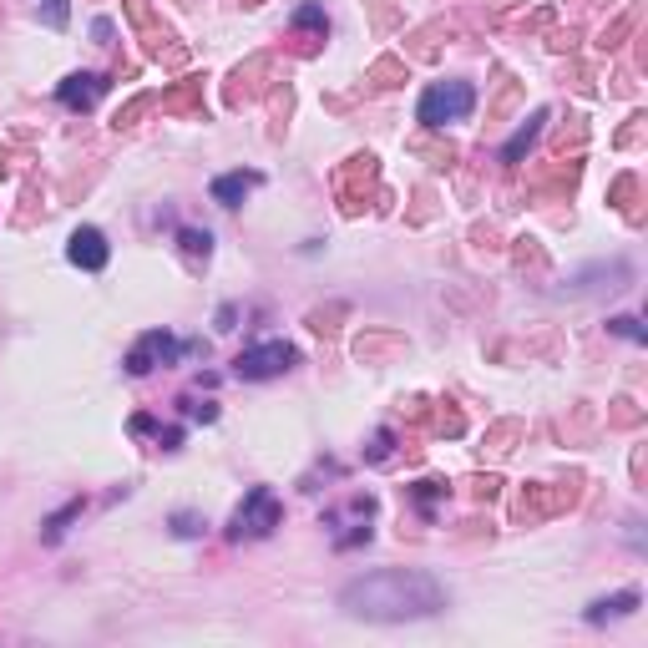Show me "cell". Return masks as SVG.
<instances>
[{"label":"cell","instance_id":"6da1fadb","mask_svg":"<svg viewBox=\"0 0 648 648\" xmlns=\"http://www.w3.org/2000/svg\"><path fill=\"white\" fill-rule=\"evenodd\" d=\"M340 608L365 623H411V618L441 613L446 588L431 573H416V567H385V573H365V578L345 583Z\"/></svg>","mask_w":648,"mask_h":648},{"label":"cell","instance_id":"7a4b0ae2","mask_svg":"<svg viewBox=\"0 0 648 648\" xmlns=\"http://www.w3.org/2000/svg\"><path fill=\"white\" fill-rule=\"evenodd\" d=\"M471 107H476V92L466 87V81H446V87H431L421 97V122L426 127H446V122L466 117Z\"/></svg>","mask_w":648,"mask_h":648},{"label":"cell","instance_id":"3957f363","mask_svg":"<svg viewBox=\"0 0 648 648\" xmlns=\"http://www.w3.org/2000/svg\"><path fill=\"white\" fill-rule=\"evenodd\" d=\"M294 360H299V350H294V345H284V340H269V345L243 350V355L233 360V370H238L243 380H274V375H284Z\"/></svg>","mask_w":648,"mask_h":648},{"label":"cell","instance_id":"277c9868","mask_svg":"<svg viewBox=\"0 0 648 648\" xmlns=\"http://www.w3.org/2000/svg\"><path fill=\"white\" fill-rule=\"evenodd\" d=\"M279 527V502H274V492H264V486H254L249 492V502H243L238 512H233V527H228V537H269Z\"/></svg>","mask_w":648,"mask_h":648},{"label":"cell","instance_id":"5b68a950","mask_svg":"<svg viewBox=\"0 0 648 648\" xmlns=\"http://www.w3.org/2000/svg\"><path fill=\"white\" fill-rule=\"evenodd\" d=\"M66 259L76 264V269H107V259H112V249H107V233L102 228H76L71 233V243H66Z\"/></svg>","mask_w":648,"mask_h":648},{"label":"cell","instance_id":"8992f818","mask_svg":"<svg viewBox=\"0 0 648 648\" xmlns=\"http://www.w3.org/2000/svg\"><path fill=\"white\" fill-rule=\"evenodd\" d=\"M178 355H183V345H178L173 335L152 330V335H142V345L127 355V370H132V375H147L152 365H168V360H178Z\"/></svg>","mask_w":648,"mask_h":648},{"label":"cell","instance_id":"52a82bcc","mask_svg":"<svg viewBox=\"0 0 648 648\" xmlns=\"http://www.w3.org/2000/svg\"><path fill=\"white\" fill-rule=\"evenodd\" d=\"M102 92H107V81H102V76H92V71H87V76H66L61 87H56V97H61L66 107H81V112L97 107V102H102Z\"/></svg>","mask_w":648,"mask_h":648},{"label":"cell","instance_id":"ba28073f","mask_svg":"<svg viewBox=\"0 0 648 648\" xmlns=\"http://www.w3.org/2000/svg\"><path fill=\"white\" fill-rule=\"evenodd\" d=\"M259 183H264L259 173H228V178H218V183H213V198H218L223 208H233V203H243V193L259 188Z\"/></svg>","mask_w":648,"mask_h":648},{"label":"cell","instance_id":"9c48e42d","mask_svg":"<svg viewBox=\"0 0 648 648\" xmlns=\"http://www.w3.org/2000/svg\"><path fill=\"white\" fill-rule=\"evenodd\" d=\"M638 608V593L628 588V593H618V598H603V603H593L588 608V623H603V618H623V613H633Z\"/></svg>","mask_w":648,"mask_h":648},{"label":"cell","instance_id":"30bf717a","mask_svg":"<svg viewBox=\"0 0 648 648\" xmlns=\"http://www.w3.org/2000/svg\"><path fill=\"white\" fill-rule=\"evenodd\" d=\"M542 122H547V112H532V122H527V127H522V132H517V137L507 142V147H502V162H517V157H522V152H527V147L537 142Z\"/></svg>","mask_w":648,"mask_h":648},{"label":"cell","instance_id":"8fae6325","mask_svg":"<svg viewBox=\"0 0 648 648\" xmlns=\"http://www.w3.org/2000/svg\"><path fill=\"white\" fill-rule=\"evenodd\" d=\"M76 512H81V502H66V507H61V512H56V517H51V522H46V542H56V537H61V532H66V522H71V517H76Z\"/></svg>","mask_w":648,"mask_h":648},{"label":"cell","instance_id":"7c38bea8","mask_svg":"<svg viewBox=\"0 0 648 648\" xmlns=\"http://www.w3.org/2000/svg\"><path fill=\"white\" fill-rule=\"evenodd\" d=\"M183 249H188L193 259H198V254L208 259V249H213V238H208V233H198V228H183Z\"/></svg>","mask_w":648,"mask_h":648},{"label":"cell","instance_id":"4fadbf2b","mask_svg":"<svg viewBox=\"0 0 648 648\" xmlns=\"http://www.w3.org/2000/svg\"><path fill=\"white\" fill-rule=\"evenodd\" d=\"M613 330H618L623 340H638V345H643V330H638V319H628V314H618V319H613Z\"/></svg>","mask_w":648,"mask_h":648},{"label":"cell","instance_id":"5bb4252c","mask_svg":"<svg viewBox=\"0 0 648 648\" xmlns=\"http://www.w3.org/2000/svg\"><path fill=\"white\" fill-rule=\"evenodd\" d=\"M173 527H178V537H198V517H188V512L173 517Z\"/></svg>","mask_w":648,"mask_h":648},{"label":"cell","instance_id":"9a60e30c","mask_svg":"<svg viewBox=\"0 0 648 648\" xmlns=\"http://www.w3.org/2000/svg\"><path fill=\"white\" fill-rule=\"evenodd\" d=\"M299 26H324V16H319L314 6H304V11H299Z\"/></svg>","mask_w":648,"mask_h":648}]
</instances>
